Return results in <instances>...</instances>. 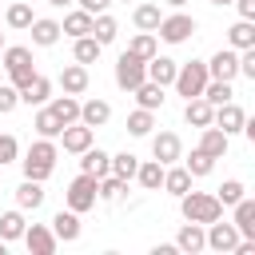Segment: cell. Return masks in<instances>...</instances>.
Listing matches in <instances>:
<instances>
[{"label": "cell", "instance_id": "obj_23", "mask_svg": "<svg viewBox=\"0 0 255 255\" xmlns=\"http://www.w3.org/2000/svg\"><path fill=\"white\" fill-rule=\"evenodd\" d=\"M48 96H52V84H48L40 72L20 88V104H48Z\"/></svg>", "mask_w": 255, "mask_h": 255}, {"label": "cell", "instance_id": "obj_15", "mask_svg": "<svg viewBox=\"0 0 255 255\" xmlns=\"http://www.w3.org/2000/svg\"><path fill=\"white\" fill-rule=\"evenodd\" d=\"M207 247V239H203V223H183L179 227V235H175V251H187V255H195V251H203Z\"/></svg>", "mask_w": 255, "mask_h": 255}, {"label": "cell", "instance_id": "obj_38", "mask_svg": "<svg viewBox=\"0 0 255 255\" xmlns=\"http://www.w3.org/2000/svg\"><path fill=\"white\" fill-rule=\"evenodd\" d=\"M20 235H24V215H20V211H4V215H0V239L12 243V239H20Z\"/></svg>", "mask_w": 255, "mask_h": 255}, {"label": "cell", "instance_id": "obj_8", "mask_svg": "<svg viewBox=\"0 0 255 255\" xmlns=\"http://www.w3.org/2000/svg\"><path fill=\"white\" fill-rule=\"evenodd\" d=\"M203 239H207V247H211V251H235V243H239L243 235H239V227H235V223H219V219H215V223H207Z\"/></svg>", "mask_w": 255, "mask_h": 255}, {"label": "cell", "instance_id": "obj_53", "mask_svg": "<svg viewBox=\"0 0 255 255\" xmlns=\"http://www.w3.org/2000/svg\"><path fill=\"white\" fill-rule=\"evenodd\" d=\"M0 52H4V32H0Z\"/></svg>", "mask_w": 255, "mask_h": 255}, {"label": "cell", "instance_id": "obj_32", "mask_svg": "<svg viewBox=\"0 0 255 255\" xmlns=\"http://www.w3.org/2000/svg\"><path fill=\"white\" fill-rule=\"evenodd\" d=\"M116 32H120V24H116L108 12L92 16V32H88V36H96V44H112V40H116Z\"/></svg>", "mask_w": 255, "mask_h": 255}, {"label": "cell", "instance_id": "obj_42", "mask_svg": "<svg viewBox=\"0 0 255 255\" xmlns=\"http://www.w3.org/2000/svg\"><path fill=\"white\" fill-rule=\"evenodd\" d=\"M4 20H8V28H28L36 16H32V8H28L24 0H16V4L8 8V16H4Z\"/></svg>", "mask_w": 255, "mask_h": 255}, {"label": "cell", "instance_id": "obj_46", "mask_svg": "<svg viewBox=\"0 0 255 255\" xmlns=\"http://www.w3.org/2000/svg\"><path fill=\"white\" fill-rule=\"evenodd\" d=\"M239 76L255 80V48H243V52H239Z\"/></svg>", "mask_w": 255, "mask_h": 255}, {"label": "cell", "instance_id": "obj_27", "mask_svg": "<svg viewBox=\"0 0 255 255\" xmlns=\"http://www.w3.org/2000/svg\"><path fill=\"white\" fill-rule=\"evenodd\" d=\"M28 32H32V44H40V48H52L60 40V24L56 20H32Z\"/></svg>", "mask_w": 255, "mask_h": 255}, {"label": "cell", "instance_id": "obj_10", "mask_svg": "<svg viewBox=\"0 0 255 255\" xmlns=\"http://www.w3.org/2000/svg\"><path fill=\"white\" fill-rule=\"evenodd\" d=\"M243 120H247V112L239 108V104H215V116H211V124L223 131V135H235V131H243Z\"/></svg>", "mask_w": 255, "mask_h": 255}, {"label": "cell", "instance_id": "obj_28", "mask_svg": "<svg viewBox=\"0 0 255 255\" xmlns=\"http://www.w3.org/2000/svg\"><path fill=\"white\" fill-rule=\"evenodd\" d=\"M135 179H139L143 191H159V183H163V163H159V159L139 163V167H135Z\"/></svg>", "mask_w": 255, "mask_h": 255}, {"label": "cell", "instance_id": "obj_40", "mask_svg": "<svg viewBox=\"0 0 255 255\" xmlns=\"http://www.w3.org/2000/svg\"><path fill=\"white\" fill-rule=\"evenodd\" d=\"M151 128H155V120H151L147 108H135V112L128 116V131H131V135H151Z\"/></svg>", "mask_w": 255, "mask_h": 255}, {"label": "cell", "instance_id": "obj_49", "mask_svg": "<svg viewBox=\"0 0 255 255\" xmlns=\"http://www.w3.org/2000/svg\"><path fill=\"white\" fill-rule=\"evenodd\" d=\"M235 8H239V16L243 20H255V0H231Z\"/></svg>", "mask_w": 255, "mask_h": 255}, {"label": "cell", "instance_id": "obj_19", "mask_svg": "<svg viewBox=\"0 0 255 255\" xmlns=\"http://www.w3.org/2000/svg\"><path fill=\"white\" fill-rule=\"evenodd\" d=\"M48 112H52V116H56V120L68 128V124H76V120H80V100L64 92V96H56V100L48 104Z\"/></svg>", "mask_w": 255, "mask_h": 255}, {"label": "cell", "instance_id": "obj_43", "mask_svg": "<svg viewBox=\"0 0 255 255\" xmlns=\"http://www.w3.org/2000/svg\"><path fill=\"white\" fill-rule=\"evenodd\" d=\"M215 199H219L223 207H231V203H239V199H243V183H239V179H223V187L215 191Z\"/></svg>", "mask_w": 255, "mask_h": 255}, {"label": "cell", "instance_id": "obj_51", "mask_svg": "<svg viewBox=\"0 0 255 255\" xmlns=\"http://www.w3.org/2000/svg\"><path fill=\"white\" fill-rule=\"evenodd\" d=\"M48 4H52V8H64V4H72V0H48Z\"/></svg>", "mask_w": 255, "mask_h": 255}, {"label": "cell", "instance_id": "obj_1", "mask_svg": "<svg viewBox=\"0 0 255 255\" xmlns=\"http://www.w3.org/2000/svg\"><path fill=\"white\" fill-rule=\"evenodd\" d=\"M179 211H183V219L207 227V223H215V219L223 215V203H219L211 191H191V187H187V191L179 195Z\"/></svg>", "mask_w": 255, "mask_h": 255}, {"label": "cell", "instance_id": "obj_12", "mask_svg": "<svg viewBox=\"0 0 255 255\" xmlns=\"http://www.w3.org/2000/svg\"><path fill=\"white\" fill-rule=\"evenodd\" d=\"M20 239L28 243V251H32V255H52V251H56V243H60V239H56V235H52L44 223L24 227V235H20Z\"/></svg>", "mask_w": 255, "mask_h": 255}, {"label": "cell", "instance_id": "obj_7", "mask_svg": "<svg viewBox=\"0 0 255 255\" xmlns=\"http://www.w3.org/2000/svg\"><path fill=\"white\" fill-rule=\"evenodd\" d=\"M167 44H183L191 32H195V16H187V12H175V16H163L159 20V28H155Z\"/></svg>", "mask_w": 255, "mask_h": 255}, {"label": "cell", "instance_id": "obj_9", "mask_svg": "<svg viewBox=\"0 0 255 255\" xmlns=\"http://www.w3.org/2000/svg\"><path fill=\"white\" fill-rule=\"evenodd\" d=\"M207 76H211V80H235V76H239V52H235V48H219V52L207 60Z\"/></svg>", "mask_w": 255, "mask_h": 255}, {"label": "cell", "instance_id": "obj_2", "mask_svg": "<svg viewBox=\"0 0 255 255\" xmlns=\"http://www.w3.org/2000/svg\"><path fill=\"white\" fill-rule=\"evenodd\" d=\"M56 155H60L56 143L40 135V139L24 151V159H20V163H24V179H40V183H44V179L52 175V167H56Z\"/></svg>", "mask_w": 255, "mask_h": 255}, {"label": "cell", "instance_id": "obj_26", "mask_svg": "<svg viewBox=\"0 0 255 255\" xmlns=\"http://www.w3.org/2000/svg\"><path fill=\"white\" fill-rule=\"evenodd\" d=\"M60 32H64V36H72V40H76V36H88V32H92V12H84V8L68 12V16H64V24H60Z\"/></svg>", "mask_w": 255, "mask_h": 255}, {"label": "cell", "instance_id": "obj_48", "mask_svg": "<svg viewBox=\"0 0 255 255\" xmlns=\"http://www.w3.org/2000/svg\"><path fill=\"white\" fill-rule=\"evenodd\" d=\"M76 4H80L84 12H92V16H100V12H108V4H112V0H76Z\"/></svg>", "mask_w": 255, "mask_h": 255}, {"label": "cell", "instance_id": "obj_44", "mask_svg": "<svg viewBox=\"0 0 255 255\" xmlns=\"http://www.w3.org/2000/svg\"><path fill=\"white\" fill-rule=\"evenodd\" d=\"M183 167H187V171H191V175H207V171H211V167H215V159H211V155H203V151H199V147H195V151H191V155H187V163H183Z\"/></svg>", "mask_w": 255, "mask_h": 255}, {"label": "cell", "instance_id": "obj_14", "mask_svg": "<svg viewBox=\"0 0 255 255\" xmlns=\"http://www.w3.org/2000/svg\"><path fill=\"white\" fill-rule=\"evenodd\" d=\"M143 68H147V80H151V84L167 88V84L175 80V68H179V64H175L171 56H159V52H155V56H151V60H147Z\"/></svg>", "mask_w": 255, "mask_h": 255}, {"label": "cell", "instance_id": "obj_22", "mask_svg": "<svg viewBox=\"0 0 255 255\" xmlns=\"http://www.w3.org/2000/svg\"><path fill=\"white\" fill-rule=\"evenodd\" d=\"M235 207V227H239V235L243 239H255V199H239V203H231Z\"/></svg>", "mask_w": 255, "mask_h": 255}, {"label": "cell", "instance_id": "obj_52", "mask_svg": "<svg viewBox=\"0 0 255 255\" xmlns=\"http://www.w3.org/2000/svg\"><path fill=\"white\" fill-rule=\"evenodd\" d=\"M211 4H231V0H211Z\"/></svg>", "mask_w": 255, "mask_h": 255}, {"label": "cell", "instance_id": "obj_31", "mask_svg": "<svg viewBox=\"0 0 255 255\" xmlns=\"http://www.w3.org/2000/svg\"><path fill=\"white\" fill-rule=\"evenodd\" d=\"M227 44L239 48V52H243V48H255V24H251V20L231 24V28H227Z\"/></svg>", "mask_w": 255, "mask_h": 255}, {"label": "cell", "instance_id": "obj_16", "mask_svg": "<svg viewBox=\"0 0 255 255\" xmlns=\"http://www.w3.org/2000/svg\"><path fill=\"white\" fill-rule=\"evenodd\" d=\"M52 235L56 239H64V243H76L80 239V211H60L56 219H52Z\"/></svg>", "mask_w": 255, "mask_h": 255}, {"label": "cell", "instance_id": "obj_54", "mask_svg": "<svg viewBox=\"0 0 255 255\" xmlns=\"http://www.w3.org/2000/svg\"><path fill=\"white\" fill-rule=\"evenodd\" d=\"M0 255H4V239H0Z\"/></svg>", "mask_w": 255, "mask_h": 255}, {"label": "cell", "instance_id": "obj_35", "mask_svg": "<svg viewBox=\"0 0 255 255\" xmlns=\"http://www.w3.org/2000/svg\"><path fill=\"white\" fill-rule=\"evenodd\" d=\"M32 128H36V135H44V139H56V135L64 131V124H60V120H56V116H52L48 108H40V112H36Z\"/></svg>", "mask_w": 255, "mask_h": 255}, {"label": "cell", "instance_id": "obj_5", "mask_svg": "<svg viewBox=\"0 0 255 255\" xmlns=\"http://www.w3.org/2000/svg\"><path fill=\"white\" fill-rule=\"evenodd\" d=\"M147 60H139V56H131V52H124L120 60H116V84L124 88V92H135L143 80H147V68H143Z\"/></svg>", "mask_w": 255, "mask_h": 255}, {"label": "cell", "instance_id": "obj_17", "mask_svg": "<svg viewBox=\"0 0 255 255\" xmlns=\"http://www.w3.org/2000/svg\"><path fill=\"white\" fill-rule=\"evenodd\" d=\"M80 171H88V175H108L112 171V155L108 151H100V147H88V151H80Z\"/></svg>", "mask_w": 255, "mask_h": 255}, {"label": "cell", "instance_id": "obj_30", "mask_svg": "<svg viewBox=\"0 0 255 255\" xmlns=\"http://www.w3.org/2000/svg\"><path fill=\"white\" fill-rule=\"evenodd\" d=\"M131 20H135V28H139V32H155V28H159V20H163V12H159V4H135Z\"/></svg>", "mask_w": 255, "mask_h": 255}, {"label": "cell", "instance_id": "obj_41", "mask_svg": "<svg viewBox=\"0 0 255 255\" xmlns=\"http://www.w3.org/2000/svg\"><path fill=\"white\" fill-rule=\"evenodd\" d=\"M128 52H131V56H139V60H151L159 48H155V36H151V32H139V36L128 44Z\"/></svg>", "mask_w": 255, "mask_h": 255}, {"label": "cell", "instance_id": "obj_21", "mask_svg": "<svg viewBox=\"0 0 255 255\" xmlns=\"http://www.w3.org/2000/svg\"><path fill=\"white\" fill-rule=\"evenodd\" d=\"M199 151H203V155H211V159H223V151H227V135H223L215 124H207V128H203V135H199Z\"/></svg>", "mask_w": 255, "mask_h": 255}, {"label": "cell", "instance_id": "obj_3", "mask_svg": "<svg viewBox=\"0 0 255 255\" xmlns=\"http://www.w3.org/2000/svg\"><path fill=\"white\" fill-rule=\"evenodd\" d=\"M207 80H211V76H207V64H203V60H191V64H179V68H175V80H171V84H175V92H179L183 100H191V96L203 92Z\"/></svg>", "mask_w": 255, "mask_h": 255}, {"label": "cell", "instance_id": "obj_11", "mask_svg": "<svg viewBox=\"0 0 255 255\" xmlns=\"http://www.w3.org/2000/svg\"><path fill=\"white\" fill-rule=\"evenodd\" d=\"M60 139H64V151H72V155H80V151H88L92 147V139H96V128H88V124H68L64 131H60Z\"/></svg>", "mask_w": 255, "mask_h": 255}, {"label": "cell", "instance_id": "obj_18", "mask_svg": "<svg viewBox=\"0 0 255 255\" xmlns=\"http://www.w3.org/2000/svg\"><path fill=\"white\" fill-rule=\"evenodd\" d=\"M60 88H64L68 96L88 92V68H84V64H68V68L60 72Z\"/></svg>", "mask_w": 255, "mask_h": 255}, {"label": "cell", "instance_id": "obj_29", "mask_svg": "<svg viewBox=\"0 0 255 255\" xmlns=\"http://www.w3.org/2000/svg\"><path fill=\"white\" fill-rule=\"evenodd\" d=\"M163 191H171V195H183L187 187H191V171L187 167H167L163 163V183H159Z\"/></svg>", "mask_w": 255, "mask_h": 255}, {"label": "cell", "instance_id": "obj_13", "mask_svg": "<svg viewBox=\"0 0 255 255\" xmlns=\"http://www.w3.org/2000/svg\"><path fill=\"white\" fill-rule=\"evenodd\" d=\"M179 155H183V143H179L175 131H159V135L151 139V159H159V163H175Z\"/></svg>", "mask_w": 255, "mask_h": 255}, {"label": "cell", "instance_id": "obj_24", "mask_svg": "<svg viewBox=\"0 0 255 255\" xmlns=\"http://www.w3.org/2000/svg\"><path fill=\"white\" fill-rule=\"evenodd\" d=\"M112 120V108L104 104V100H88V104H80V124H88V128H104Z\"/></svg>", "mask_w": 255, "mask_h": 255}, {"label": "cell", "instance_id": "obj_39", "mask_svg": "<svg viewBox=\"0 0 255 255\" xmlns=\"http://www.w3.org/2000/svg\"><path fill=\"white\" fill-rule=\"evenodd\" d=\"M135 167H139V159H135L131 151H120V155H112V175H120L124 183H128V179H135Z\"/></svg>", "mask_w": 255, "mask_h": 255}, {"label": "cell", "instance_id": "obj_34", "mask_svg": "<svg viewBox=\"0 0 255 255\" xmlns=\"http://www.w3.org/2000/svg\"><path fill=\"white\" fill-rule=\"evenodd\" d=\"M135 100H139V108L155 112V108H163V88H159V84H151V80H143V84L135 88Z\"/></svg>", "mask_w": 255, "mask_h": 255}, {"label": "cell", "instance_id": "obj_50", "mask_svg": "<svg viewBox=\"0 0 255 255\" xmlns=\"http://www.w3.org/2000/svg\"><path fill=\"white\" fill-rule=\"evenodd\" d=\"M163 4H171V8H183V4H187V0H163Z\"/></svg>", "mask_w": 255, "mask_h": 255}, {"label": "cell", "instance_id": "obj_20", "mask_svg": "<svg viewBox=\"0 0 255 255\" xmlns=\"http://www.w3.org/2000/svg\"><path fill=\"white\" fill-rule=\"evenodd\" d=\"M211 116H215V108H211L203 96H191V100H187V108H183V120H187L191 128H207V124H211Z\"/></svg>", "mask_w": 255, "mask_h": 255}, {"label": "cell", "instance_id": "obj_45", "mask_svg": "<svg viewBox=\"0 0 255 255\" xmlns=\"http://www.w3.org/2000/svg\"><path fill=\"white\" fill-rule=\"evenodd\" d=\"M16 104H20V88L16 84H0V116L16 112Z\"/></svg>", "mask_w": 255, "mask_h": 255}, {"label": "cell", "instance_id": "obj_36", "mask_svg": "<svg viewBox=\"0 0 255 255\" xmlns=\"http://www.w3.org/2000/svg\"><path fill=\"white\" fill-rule=\"evenodd\" d=\"M124 187H128V183H124L120 175H112V171H108V175H100V179H96V199H108V203H112V199H120V195H124Z\"/></svg>", "mask_w": 255, "mask_h": 255}, {"label": "cell", "instance_id": "obj_6", "mask_svg": "<svg viewBox=\"0 0 255 255\" xmlns=\"http://www.w3.org/2000/svg\"><path fill=\"white\" fill-rule=\"evenodd\" d=\"M68 207L72 211H88V207H96V175H88V171H80L72 183H68Z\"/></svg>", "mask_w": 255, "mask_h": 255}, {"label": "cell", "instance_id": "obj_37", "mask_svg": "<svg viewBox=\"0 0 255 255\" xmlns=\"http://www.w3.org/2000/svg\"><path fill=\"white\" fill-rule=\"evenodd\" d=\"M199 96H203L211 108H215V104H227V100H231V80H207Z\"/></svg>", "mask_w": 255, "mask_h": 255}, {"label": "cell", "instance_id": "obj_25", "mask_svg": "<svg viewBox=\"0 0 255 255\" xmlns=\"http://www.w3.org/2000/svg\"><path fill=\"white\" fill-rule=\"evenodd\" d=\"M16 203H20V211H36V207L44 203V187H40V179H24V183L16 187Z\"/></svg>", "mask_w": 255, "mask_h": 255}, {"label": "cell", "instance_id": "obj_4", "mask_svg": "<svg viewBox=\"0 0 255 255\" xmlns=\"http://www.w3.org/2000/svg\"><path fill=\"white\" fill-rule=\"evenodd\" d=\"M0 60H4V68H8V76H12V84H16V88H24V84L36 76V68H32V52H28V48H20V44H16V48H4V52H0Z\"/></svg>", "mask_w": 255, "mask_h": 255}, {"label": "cell", "instance_id": "obj_47", "mask_svg": "<svg viewBox=\"0 0 255 255\" xmlns=\"http://www.w3.org/2000/svg\"><path fill=\"white\" fill-rule=\"evenodd\" d=\"M16 151H20V147H16V139H12V135H0V167H4V163H12V159H16Z\"/></svg>", "mask_w": 255, "mask_h": 255}, {"label": "cell", "instance_id": "obj_33", "mask_svg": "<svg viewBox=\"0 0 255 255\" xmlns=\"http://www.w3.org/2000/svg\"><path fill=\"white\" fill-rule=\"evenodd\" d=\"M100 48H104V44H96V36H76V48H72V52H76V64H84V68L96 64V60H100Z\"/></svg>", "mask_w": 255, "mask_h": 255}]
</instances>
